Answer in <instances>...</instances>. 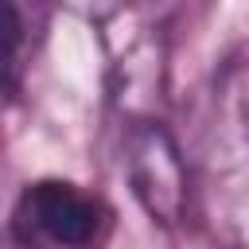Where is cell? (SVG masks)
<instances>
[{"label": "cell", "mask_w": 249, "mask_h": 249, "mask_svg": "<svg viewBox=\"0 0 249 249\" xmlns=\"http://www.w3.org/2000/svg\"><path fill=\"white\" fill-rule=\"evenodd\" d=\"M35 19H39V12L0 4V86L4 89L19 86V78L27 70V58L35 51Z\"/></svg>", "instance_id": "3"}, {"label": "cell", "mask_w": 249, "mask_h": 249, "mask_svg": "<svg viewBox=\"0 0 249 249\" xmlns=\"http://www.w3.org/2000/svg\"><path fill=\"white\" fill-rule=\"evenodd\" d=\"M124 171L140 198V206L171 226L187 202V171L179 160V144L160 121H132L124 132Z\"/></svg>", "instance_id": "2"}, {"label": "cell", "mask_w": 249, "mask_h": 249, "mask_svg": "<svg viewBox=\"0 0 249 249\" xmlns=\"http://www.w3.org/2000/svg\"><path fill=\"white\" fill-rule=\"evenodd\" d=\"M113 230V206L70 179H35L12 206V237L19 249H105Z\"/></svg>", "instance_id": "1"}]
</instances>
